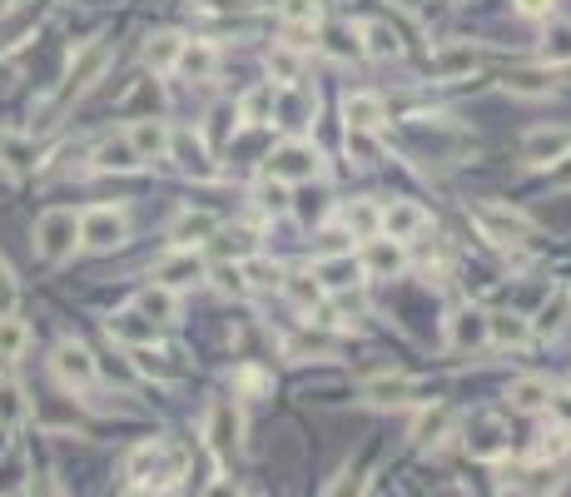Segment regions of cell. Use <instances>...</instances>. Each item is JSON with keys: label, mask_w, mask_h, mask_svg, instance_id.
<instances>
[{"label": "cell", "mask_w": 571, "mask_h": 497, "mask_svg": "<svg viewBox=\"0 0 571 497\" xmlns=\"http://www.w3.org/2000/svg\"><path fill=\"white\" fill-rule=\"evenodd\" d=\"M125 473H130L135 487H150V493H154V487H170L174 477L184 473V458L170 453L164 443H144V448H135V453H130Z\"/></svg>", "instance_id": "cell-1"}, {"label": "cell", "mask_w": 571, "mask_h": 497, "mask_svg": "<svg viewBox=\"0 0 571 497\" xmlns=\"http://www.w3.org/2000/svg\"><path fill=\"white\" fill-rule=\"evenodd\" d=\"M105 70H109V41L80 45L75 60H70V70H66V85H60V95H55V105H70V100H80L100 76H105Z\"/></svg>", "instance_id": "cell-2"}, {"label": "cell", "mask_w": 571, "mask_h": 497, "mask_svg": "<svg viewBox=\"0 0 571 497\" xmlns=\"http://www.w3.org/2000/svg\"><path fill=\"white\" fill-rule=\"evenodd\" d=\"M80 244V219L70 215V209H50V215H40V224H35V248H40L50 264L70 259Z\"/></svg>", "instance_id": "cell-3"}, {"label": "cell", "mask_w": 571, "mask_h": 497, "mask_svg": "<svg viewBox=\"0 0 571 497\" xmlns=\"http://www.w3.org/2000/svg\"><path fill=\"white\" fill-rule=\"evenodd\" d=\"M313 174H324V160H318V150H313V145L289 140V145H279V150L269 154V180L299 184V180H313Z\"/></svg>", "instance_id": "cell-4"}, {"label": "cell", "mask_w": 571, "mask_h": 497, "mask_svg": "<svg viewBox=\"0 0 571 497\" xmlns=\"http://www.w3.org/2000/svg\"><path fill=\"white\" fill-rule=\"evenodd\" d=\"M50 373L66 383V389H90V383L100 379V363L85 344H60L50 354Z\"/></svg>", "instance_id": "cell-5"}, {"label": "cell", "mask_w": 571, "mask_h": 497, "mask_svg": "<svg viewBox=\"0 0 571 497\" xmlns=\"http://www.w3.org/2000/svg\"><path fill=\"white\" fill-rule=\"evenodd\" d=\"M205 438H209V448H214L219 458H234V453H238V443H244V423H238L234 403L219 398L214 408H209V418H205Z\"/></svg>", "instance_id": "cell-6"}, {"label": "cell", "mask_w": 571, "mask_h": 497, "mask_svg": "<svg viewBox=\"0 0 571 497\" xmlns=\"http://www.w3.org/2000/svg\"><path fill=\"white\" fill-rule=\"evenodd\" d=\"M447 344H453L457 354H477V348L492 344V328H487L482 309H457V314L447 319Z\"/></svg>", "instance_id": "cell-7"}, {"label": "cell", "mask_w": 571, "mask_h": 497, "mask_svg": "<svg viewBox=\"0 0 571 497\" xmlns=\"http://www.w3.org/2000/svg\"><path fill=\"white\" fill-rule=\"evenodd\" d=\"M477 224L487 229V239H497V244H527L532 239V224L522 215H512V209H497V205H482L477 209Z\"/></svg>", "instance_id": "cell-8"}, {"label": "cell", "mask_w": 571, "mask_h": 497, "mask_svg": "<svg viewBox=\"0 0 571 497\" xmlns=\"http://www.w3.org/2000/svg\"><path fill=\"white\" fill-rule=\"evenodd\" d=\"M80 244H90V248L125 244V219H119L115 209H90V215L80 219Z\"/></svg>", "instance_id": "cell-9"}, {"label": "cell", "mask_w": 571, "mask_h": 497, "mask_svg": "<svg viewBox=\"0 0 571 497\" xmlns=\"http://www.w3.org/2000/svg\"><path fill=\"white\" fill-rule=\"evenodd\" d=\"M140 164H144V160H140V150H135L130 130H125V135H109V140L95 150V170H100V174H135Z\"/></svg>", "instance_id": "cell-10"}, {"label": "cell", "mask_w": 571, "mask_h": 497, "mask_svg": "<svg viewBox=\"0 0 571 497\" xmlns=\"http://www.w3.org/2000/svg\"><path fill=\"white\" fill-rule=\"evenodd\" d=\"M571 150V130H532L522 140V160L527 164H557Z\"/></svg>", "instance_id": "cell-11"}, {"label": "cell", "mask_w": 571, "mask_h": 497, "mask_svg": "<svg viewBox=\"0 0 571 497\" xmlns=\"http://www.w3.org/2000/svg\"><path fill=\"white\" fill-rule=\"evenodd\" d=\"M170 154H174V160H179L189 174H199V180H209V174H214V160H209L205 140H199L195 130H174V135H170Z\"/></svg>", "instance_id": "cell-12"}, {"label": "cell", "mask_w": 571, "mask_h": 497, "mask_svg": "<svg viewBox=\"0 0 571 497\" xmlns=\"http://www.w3.org/2000/svg\"><path fill=\"white\" fill-rule=\"evenodd\" d=\"M109 338L144 348V344H154V338H160V324H154V319H144L140 309H119V314L109 319Z\"/></svg>", "instance_id": "cell-13"}, {"label": "cell", "mask_w": 571, "mask_h": 497, "mask_svg": "<svg viewBox=\"0 0 571 497\" xmlns=\"http://www.w3.org/2000/svg\"><path fill=\"white\" fill-rule=\"evenodd\" d=\"M467 448H473V458H502L506 453V428L497 418H473L467 423Z\"/></svg>", "instance_id": "cell-14"}, {"label": "cell", "mask_w": 571, "mask_h": 497, "mask_svg": "<svg viewBox=\"0 0 571 497\" xmlns=\"http://www.w3.org/2000/svg\"><path fill=\"white\" fill-rule=\"evenodd\" d=\"M422 224H428V215H422L418 205H408V199H398V205L383 209V219H377V229H383L388 239H398V244H403V239L418 234Z\"/></svg>", "instance_id": "cell-15"}, {"label": "cell", "mask_w": 571, "mask_h": 497, "mask_svg": "<svg viewBox=\"0 0 571 497\" xmlns=\"http://www.w3.org/2000/svg\"><path fill=\"white\" fill-rule=\"evenodd\" d=\"M199 274H205V264H199V254H189V248H179V254H170V259H160V269H154V279H160L164 289H184V284H195Z\"/></svg>", "instance_id": "cell-16"}, {"label": "cell", "mask_w": 571, "mask_h": 497, "mask_svg": "<svg viewBox=\"0 0 571 497\" xmlns=\"http://www.w3.org/2000/svg\"><path fill=\"white\" fill-rule=\"evenodd\" d=\"M428 70H432L438 80L473 76V70H477V50H473V45H447V50H438V55L428 60Z\"/></svg>", "instance_id": "cell-17"}, {"label": "cell", "mask_w": 571, "mask_h": 497, "mask_svg": "<svg viewBox=\"0 0 571 497\" xmlns=\"http://www.w3.org/2000/svg\"><path fill=\"white\" fill-rule=\"evenodd\" d=\"M506 403L517 413H541V408H551V383L547 379H512Z\"/></svg>", "instance_id": "cell-18"}, {"label": "cell", "mask_w": 571, "mask_h": 497, "mask_svg": "<svg viewBox=\"0 0 571 497\" xmlns=\"http://www.w3.org/2000/svg\"><path fill=\"white\" fill-rule=\"evenodd\" d=\"M358 35H363V55H373V60H398L403 55V41L388 21H368Z\"/></svg>", "instance_id": "cell-19"}, {"label": "cell", "mask_w": 571, "mask_h": 497, "mask_svg": "<svg viewBox=\"0 0 571 497\" xmlns=\"http://www.w3.org/2000/svg\"><path fill=\"white\" fill-rule=\"evenodd\" d=\"M363 269H373V274H398L403 269V244L398 239H368V254H363Z\"/></svg>", "instance_id": "cell-20"}, {"label": "cell", "mask_w": 571, "mask_h": 497, "mask_svg": "<svg viewBox=\"0 0 571 497\" xmlns=\"http://www.w3.org/2000/svg\"><path fill=\"white\" fill-rule=\"evenodd\" d=\"M412 379H368L363 383V398L377 403V408H393V403H412Z\"/></svg>", "instance_id": "cell-21"}, {"label": "cell", "mask_w": 571, "mask_h": 497, "mask_svg": "<svg viewBox=\"0 0 571 497\" xmlns=\"http://www.w3.org/2000/svg\"><path fill=\"white\" fill-rule=\"evenodd\" d=\"M487 328H492V344L502 348H522L532 338V324L522 314H487Z\"/></svg>", "instance_id": "cell-22"}, {"label": "cell", "mask_w": 571, "mask_h": 497, "mask_svg": "<svg viewBox=\"0 0 571 497\" xmlns=\"http://www.w3.org/2000/svg\"><path fill=\"white\" fill-rule=\"evenodd\" d=\"M318 279H324V289H353V284L363 279V264H358L353 254H338V259L318 264Z\"/></svg>", "instance_id": "cell-23"}, {"label": "cell", "mask_w": 571, "mask_h": 497, "mask_svg": "<svg viewBox=\"0 0 571 497\" xmlns=\"http://www.w3.org/2000/svg\"><path fill=\"white\" fill-rule=\"evenodd\" d=\"M343 115H348V130H377V125H383V100L377 95H348Z\"/></svg>", "instance_id": "cell-24"}, {"label": "cell", "mask_w": 571, "mask_h": 497, "mask_svg": "<svg viewBox=\"0 0 571 497\" xmlns=\"http://www.w3.org/2000/svg\"><path fill=\"white\" fill-rule=\"evenodd\" d=\"M273 109H279V125H289V130H299V125L313 119V100L299 95V90H279V95H273Z\"/></svg>", "instance_id": "cell-25"}, {"label": "cell", "mask_w": 571, "mask_h": 497, "mask_svg": "<svg viewBox=\"0 0 571 497\" xmlns=\"http://www.w3.org/2000/svg\"><path fill=\"white\" fill-rule=\"evenodd\" d=\"M179 50H184V35H154L144 45V66L150 70H174L179 66Z\"/></svg>", "instance_id": "cell-26"}, {"label": "cell", "mask_w": 571, "mask_h": 497, "mask_svg": "<svg viewBox=\"0 0 571 497\" xmlns=\"http://www.w3.org/2000/svg\"><path fill=\"white\" fill-rule=\"evenodd\" d=\"M135 309H140L144 319H154V324H170V319H174V289L154 284V289H144L140 299H135Z\"/></svg>", "instance_id": "cell-27"}, {"label": "cell", "mask_w": 571, "mask_h": 497, "mask_svg": "<svg viewBox=\"0 0 571 497\" xmlns=\"http://www.w3.org/2000/svg\"><path fill=\"white\" fill-rule=\"evenodd\" d=\"M214 229H219L214 215H179L174 219V244L189 248V244H199V239H209Z\"/></svg>", "instance_id": "cell-28"}, {"label": "cell", "mask_w": 571, "mask_h": 497, "mask_svg": "<svg viewBox=\"0 0 571 497\" xmlns=\"http://www.w3.org/2000/svg\"><path fill=\"white\" fill-rule=\"evenodd\" d=\"M279 15L293 31H313V25L324 21V5H318V0H279Z\"/></svg>", "instance_id": "cell-29"}, {"label": "cell", "mask_w": 571, "mask_h": 497, "mask_svg": "<svg viewBox=\"0 0 571 497\" xmlns=\"http://www.w3.org/2000/svg\"><path fill=\"white\" fill-rule=\"evenodd\" d=\"M130 140H135V150H140V160H160V154L170 150V135H164L154 119H140L130 130Z\"/></svg>", "instance_id": "cell-30"}, {"label": "cell", "mask_w": 571, "mask_h": 497, "mask_svg": "<svg viewBox=\"0 0 571 497\" xmlns=\"http://www.w3.org/2000/svg\"><path fill=\"white\" fill-rule=\"evenodd\" d=\"M541 60L547 66H571V21H557L541 41Z\"/></svg>", "instance_id": "cell-31"}, {"label": "cell", "mask_w": 571, "mask_h": 497, "mask_svg": "<svg viewBox=\"0 0 571 497\" xmlns=\"http://www.w3.org/2000/svg\"><path fill=\"white\" fill-rule=\"evenodd\" d=\"M179 70H184L189 80H209V70H214V50H209L205 41L184 45V50H179Z\"/></svg>", "instance_id": "cell-32"}, {"label": "cell", "mask_w": 571, "mask_h": 497, "mask_svg": "<svg viewBox=\"0 0 571 497\" xmlns=\"http://www.w3.org/2000/svg\"><path fill=\"white\" fill-rule=\"evenodd\" d=\"M35 21H40V5H35V0L31 5H21V11H11L5 21H0V45H21V35L31 31Z\"/></svg>", "instance_id": "cell-33"}, {"label": "cell", "mask_w": 571, "mask_h": 497, "mask_svg": "<svg viewBox=\"0 0 571 497\" xmlns=\"http://www.w3.org/2000/svg\"><path fill=\"white\" fill-rule=\"evenodd\" d=\"M25 344H31V328L15 314H0V358H21Z\"/></svg>", "instance_id": "cell-34"}, {"label": "cell", "mask_w": 571, "mask_h": 497, "mask_svg": "<svg viewBox=\"0 0 571 497\" xmlns=\"http://www.w3.org/2000/svg\"><path fill=\"white\" fill-rule=\"evenodd\" d=\"M377 219H383V215H377V209L368 205V199H358V205H348V209H343V224L353 229L358 239H373V234H377Z\"/></svg>", "instance_id": "cell-35"}, {"label": "cell", "mask_w": 571, "mask_h": 497, "mask_svg": "<svg viewBox=\"0 0 571 497\" xmlns=\"http://www.w3.org/2000/svg\"><path fill=\"white\" fill-rule=\"evenodd\" d=\"M25 418V393L15 379L0 383V423H21Z\"/></svg>", "instance_id": "cell-36"}, {"label": "cell", "mask_w": 571, "mask_h": 497, "mask_svg": "<svg viewBox=\"0 0 571 497\" xmlns=\"http://www.w3.org/2000/svg\"><path fill=\"white\" fill-rule=\"evenodd\" d=\"M264 115H273V85H259L254 95H244V119L248 125H259Z\"/></svg>", "instance_id": "cell-37"}, {"label": "cell", "mask_w": 571, "mask_h": 497, "mask_svg": "<svg viewBox=\"0 0 571 497\" xmlns=\"http://www.w3.org/2000/svg\"><path fill=\"white\" fill-rule=\"evenodd\" d=\"M506 90H512V95H551V80L537 76V70H522V76L506 80Z\"/></svg>", "instance_id": "cell-38"}, {"label": "cell", "mask_w": 571, "mask_h": 497, "mask_svg": "<svg viewBox=\"0 0 571 497\" xmlns=\"http://www.w3.org/2000/svg\"><path fill=\"white\" fill-rule=\"evenodd\" d=\"M328 55H338V60H348V55H363V41H358L353 31H328Z\"/></svg>", "instance_id": "cell-39"}, {"label": "cell", "mask_w": 571, "mask_h": 497, "mask_svg": "<svg viewBox=\"0 0 571 497\" xmlns=\"http://www.w3.org/2000/svg\"><path fill=\"white\" fill-rule=\"evenodd\" d=\"M567 443H571V432H567V428H551V432H541L537 458H557V453H567Z\"/></svg>", "instance_id": "cell-40"}, {"label": "cell", "mask_w": 571, "mask_h": 497, "mask_svg": "<svg viewBox=\"0 0 571 497\" xmlns=\"http://www.w3.org/2000/svg\"><path fill=\"white\" fill-rule=\"evenodd\" d=\"M363 487H368V477H363V473H343L334 487H328L324 497H363Z\"/></svg>", "instance_id": "cell-41"}, {"label": "cell", "mask_w": 571, "mask_h": 497, "mask_svg": "<svg viewBox=\"0 0 571 497\" xmlns=\"http://www.w3.org/2000/svg\"><path fill=\"white\" fill-rule=\"evenodd\" d=\"M11 303H15V274L11 264L0 259V314H11Z\"/></svg>", "instance_id": "cell-42"}, {"label": "cell", "mask_w": 571, "mask_h": 497, "mask_svg": "<svg viewBox=\"0 0 571 497\" xmlns=\"http://www.w3.org/2000/svg\"><path fill=\"white\" fill-rule=\"evenodd\" d=\"M219 289L244 293V289H248V284H244V269H234V264H219Z\"/></svg>", "instance_id": "cell-43"}, {"label": "cell", "mask_w": 571, "mask_h": 497, "mask_svg": "<svg viewBox=\"0 0 571 497\" xmlns=\"http://www.w3.org/2000/svg\"><path fill=\"white\" fill-rule=\"evenodd\" d=\"M273 70H279V80H299V55H293V50H273Z\"/></svg>", "instance_id": "cell-44"}, {"label": "cell", "mask_w": 571, "mask_h": 497, "mask_svg": "<svg viewBox=\"0 0 571 497\" xmlns=\"http://www.w3.org/2000/svg\"><path fill=\"white\" fill-rule=\"evenodd\" d=\"M259 195H264V209H273V215H283V205H289V199H283V184H279V180H269Z\"/></svg>", "instance_id": "cell-45"}, {"label": "cell", "mask_w": 571, "mask_h": 497, "mask_svg": "<svg viewBox=\"0 0 571 497\" xmlns=\"http://www.w3.org/2000/svg\"><path fill=\"white\" fill-rule=\"evenodd\" d=\"M442 428H447V413H428V418H422L418 423V438H422V443H428V438H432V432H442Z\"/></svg>", "instance_id": "cell-46"}, {"label": "cell", "mask_w": 571, "mask_h": 497, "mask_svg": "<svg viewBox=\"0 0 571 497\" xmlns=\"http://www.w3.org/2000/svg\"><path fill=\"white\" fill-rule=\"evenodd\" d=\"M238 389H248V393H264V389H269V379H264L259 368H244V373H238Z\"/></svg>", "instance_id": "cell-47"}, {"label": "cell", "mask_w": 571, "mask_h": 497, "mask_svg": "<svg viewBox=\"0 0 571 497\" xmlns=\"http://www.w3.org/2000/svg\"><path fill=\"white\" fill-rule=\"evenodd\" d=\"M199 497H238V487H234V477H214V483H209Z\"/></svg>", "instance_id": "cell-48"}, {"label": "cell", "mask_w": 571, "mask_h": 497, "mask_svg": "<svg viewBox=\"0 0 571 497\" xmlns=\"http://www.w3.org/2000/svg\"><path fill=\"white\" fill-rule=\"evenodd\" d=\"M551 5H557V0H517L522 15H551Z\"/></svg>", "instance_id": "cell-49"}, {"label": "cell", "mask_w": 571, "mask_h": 497, "mask_svg": "<svg viewBox=\"0 0 571 497\" xmlns=\"http://www.w3.org/2000/svg\"><path fill=\"white\" fill-rule=\"evenodd\" d=\"M248 274H254V284H283V274H279V269H269V264H254Z\"/></svg>", "instance_id": "cell-50"}, {"label": "cell", "mask_w": 571, "mask_h": 497, "mask_svg": "<svg viewBox=\"0 0 571 497\" xmlns=\"http://www.w3.org/2000/svg\"><path fill=\"white\" fill-rule=\"evenodd\" d=\"M31 497H60V487L50 483V477H35V487H31Z\"/></svg>", "instance_id": "cell-51"}]
</instances>
